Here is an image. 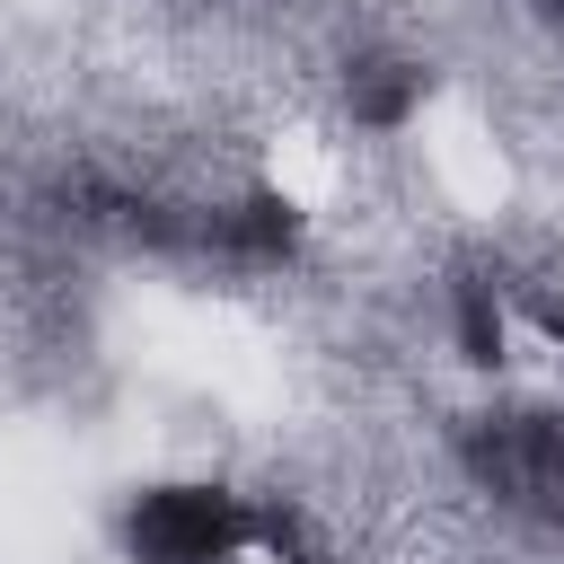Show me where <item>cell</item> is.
<instances>
[{
	"label": "cell",
	"instance_id": "2",
	"mask_svg": "<svg viewBox=\"0 0 564 564\" xmlns=\"http://www.w3.org/2000/svg\"><path fill=\"white\" fill-rule=\"evenodd\" d=\"M485 476H494L511 502L564 511V414H529V423H502V432L485 441Z\"/></svg>",
	"mask_w": 564,
	"mask_h": 564
},
{
	"label": "cell",
	"instance_id": "1",
	"mask_svg": "<svg viewBox=\"0 0 564 564\" xmlns=\"http://www.w3.org/2000/svg\"><path fill=\"white\" fill-rule=\"evenodd\" d=\"M123 538H132L141 564H220V555L247 538V511H238V494H220V485H150V494L132 502Z\"/></svg>",
	"mask_w": 564,
	"mask_h": 564
}]
</instances>
